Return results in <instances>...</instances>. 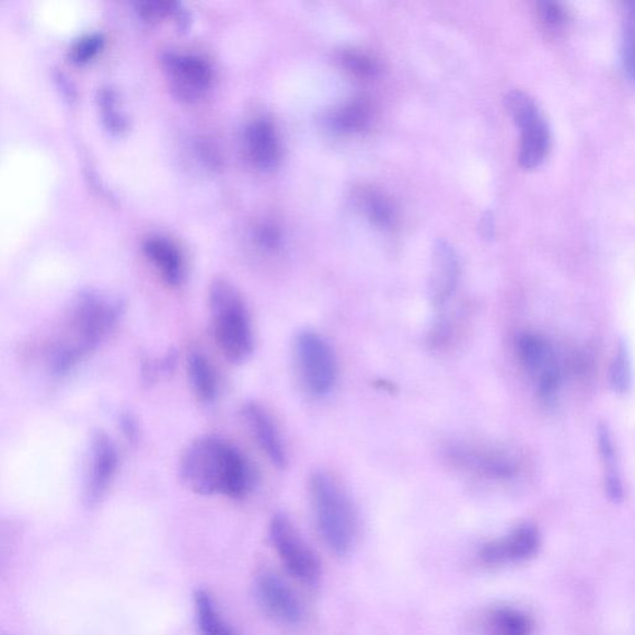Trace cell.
<instances>
[{
	"label": "cell",
	"mask_w": 635,
	"mask_h": 635,
	"mask_svg": "<svg viewBox=\"0 0 635 635\" xmlns=\"http://www.w3.org/2000/svg\"><path fill=\"white\" fill-rule=\"evenodd\" d=\"M123 314L124 303L115 296L96 289L74 296L46 344V366L51 376L61 378L77 369L107 339Z\"/></svg>",
	"instance_id": "6da1fadb"
},
{
	"label": "cell",
	"mask_w": 635,
	"mask_h": 635,
	"mask_svg": "<svg viewBox=\"0 0 635 635\" xmlns=\"http://www.w3.org/2000/svg\"><path fill=\"white\" fill-rule=\"evenodd\" d=\"M182 482L196 494L222 495L231 499L246 497L254 474L244 454L217 436L196 438L180 462Z\"/></svg>",
	"instance_id": "7a4b0ae2"
},
{
	"label": "cell",
	"mask_w": 635,
	"mask_h": 635,
	"mask_svg": "<svg viewBox=\"0 0 635 635\" xmlns=\"http://www.w3.org/2000/svg\"><path fill=\"white\" fill-rule=\"evenodd\" d=\"M209 312L215 342L233 363L246 361L255 349V335L244 297L226 278L209 288Z\"/></svg>",
	"instance_id": "3957f363"
},
{
	"label": "cell",
	"mask_w": 635,
	"mask_h": 635,
	"mask_svg": "<svg viewBox=\"0 0 635 635\" xmlns=\"http://www.w3.org/2000/svg\"><path fill=\"white\" fill-rule=\"evenodd\" d=\"M310 493L316 528L333 553L348 554L357 535V518L348 495L331 475L314 473Z\"/></svg>",
	"instance_id": "277c9868"
},
{
	"label": "cell",
	"mask_w": 635,
	"mask_h": 635,
	"mask_svg": "<svg viewBox=\"0 0 635 635\" xmlns=\"http://www.w3.org/2000/svg\"><path fill=\"white\" fill-rule=\"evenodd\" d=\"M506 106L520 130L519 164L527 171L535 170L545 162L551 148V130L544 112L534 99L519 90L508 93Z\"/></svg>",
	"instance_id": "5b68a950"
},
{
	"label": "cell",
	"mask_w": 635,
	"mask_h": 635,
	"mask_svg": "<svg viewBox=\"0 0 635 635\" xmlns=\"http://www.w3.org/2000/svg\"><path fill=\"white\" fill-rule=\"evenodd\" d=\"M295 354L303 384L314 396L330 394L338 377L335 354L322 335L303 331L297 335Z\"/></svg>",
	"instance_id": "8992f818"
},
{
	"label": "cell",
	"mask_w": 635,
	"mask_h": 635,
	"mask_svg": "<svg viewBox=\"0 0 635 635\" xmlns=\"http://www.w3.org/2000/svg\"><path fill=\"white\" fill-rule=\"evenodd\" d=\"M269 539L287 572L298 581L307 585L320 581V559L284 513H276L270 520Z\"/></svg>",
	"instance_id": "52a82bcc"
},
{
	"label": "cell",
	"mask_w": 635,
	"mask_h": 635,
	"mask_svg": "<svg viewBox=\"0 0 635 635\" xmlns=\"http://www.w3.org/2000/svg\"><path fill=\"white\" fill-rule=\"evenodd\" d=\"M163 68L174 95L186 102H194L207 95L211 88L213 72L211 65L200 55L192 53H166Z\"/></svg>",
	"instance_id": "ba28073f"
},
{
	"label": "cell",
	"mask_w": 635,
	"mask_h": 635,
	"mask_svg": "<svg viewBox=\"0 0 635 635\" xmlns=\"http://www.w3.org/2000/svg\"><path fill=\"white\" fill-rule=\"evenodd\" d=\"M117 447L104 431L93 432L89 448V461L83 478L82 500L93 508L105 498L118 471Z\"/></svg>",
	"instance_id": "9c48e42d"
},
{
	"label": "cell",
	"mask_w": 635,
	"mask_h": 635,
	"mask_svg": "<svg viewBox=\"0 0 635 635\" xmlns=\"http://www.w3.org/2000/svg\"><path fill=\"white\" fill-rule=\"evenodd\" d=\"M255 594L261 609L278 623L295 627L303 621V607L281 577L264 573L257 577Z\"/></svg>",
	"instance_id": "30bf717a"
},
{
	"label": "cell",
	"mask_w": 635,
	"mask_h": 635,
	"mask_svg": "<svg viewBox=\"0 0 635 635\" xmlns=\"http://www.w3.org/2000/svg\"><path fill=\"white\" fill-rule=\"evenodd\" d=\"M461 276L460 258L447 240L435 242L431 269H429L427 295L429 303L440 308L451 300L459 287Z\"/></svg>",
	"instance_id": "8fae6325"
},
{
	"label": "cell",
	"mask_w": 635,
	"mask_h": 635,
	"mask_svg": "<svg viewBox=\"0 0 635 635\" xmlns=\"http://www.w3.org/2000/svg\"><path fill=\"white\" fill-rule=\"evenodd\" d=\"M540 544L535 527L522 524L513 529L506 538L490 541L480 551V557L487 565H504L524 562L535 555Z\"/></svg>",
	"instance_id": "7c38bea8"
},
{
	"label": "cell",
	"mask_w": 635,
	"mask_h": 635,
	"mask_svg": "<svg viewBox=\"0 0 635 635\" xmlns=\"http://www.w3.org/2000/svg\"><path fill=\"white\" fill-rule=\"evenodd\" d=\"M242 416L270 463L275 464L278 470H285L288 463L286 448L267 409L257 403H247L242 408Z\"/></svg>",
	"instance_id": "4fadbf2b"
},
{
	"label": "cell",
	"mask_w": 635,
	"mask_h": 635,
	"mask_svg": "<svg viewBox=\"0 0 635 635\" xmlns=\"http://www.w3.org/2000/svg\"><path fill=\"white\" fill-rule=\"evenodd\" d=\"M446 453L448 459L462 469L490 478H509L516 471V466L506 455L476 446L451 444L447 447Z\"/></svg>",
	"instance_id": "5bb4252c"
},
{
	"label": "cell",
	"mask_w": 635,
	"mask_h": 635,
	"mask_svg": "<svg viewBox=\"0 0 635 635\" xmlns=\"http://www.w3.org/2000/svg\"><path fill=\"white\" fill-rule=\"evenodd\" d=\"M245 151L252 164L261 171H273L281 159L277 130L270 120L256 118L245 128Z\"/></svg>",
	"instance_id": "9a60e30c"
},
{
	"label": "cell",
	"mask_w": 635,
	"mask_h": 635,
	"mask_svg": "<svg viewBox=\"0 0 635 635\" xmlns=\"http://www.w3.org/2000/svg\"><path fill=\"white\" fill-rule=\"evenodd\" d=\"M143 252L149 263L170 287H180L185 278V261L180 247L164 236H151L143 242Z\"/></svg>",
	"instance_id": "2e32d148"
},
{
	"label": "cell",
	"mask_w": 635,
	"mask_h": 635,
	"mask_svg": "<svg viewBox=\"0 0 635 635\" xmlns=\"http://www.w3.org/2000/svg\"><path fill=\"white\" fill-rule=\"evenodd\" d=\"M186 369L196 399L203 404H212L219 394V380L211 360L201 350H192Z\"/></svg>",
	"instance_id": "e0dca14e"
},
{
	"label": "cell",
	"mask_w": 635,
	"mask_h": 635,
	"mask_svg": "<svg viewBox=\"0 0 635 635\" xmlns=\"http://www.w3.org/2000/svg\"><path fill=\"white\" fill-rule=\"evenodd\" d=\"M196 627L200 635H235L215 604L210 593L204 590L194 596Z\"/></svg>",
	"instance_id": "ac0fdd59"
},
{
	"label": "cell",
	"mask_w": 635,
	"mask_h": 635,
	"mask_svg": "<svg viewBox=\"0 0 635 635\" xmlns=\"http://www.w3.org/2000/svg\"><path fill=\"white\" fill-rule=\"evenodd\" d=\"M487 628L490 635H531L534 624L524 612L500 607L489 613Z\"/></svg>",
	"instance_id": "d6986e66"
},
{
	"label": "cell",
	"mask_w": 635,
	"mask_h": 635,
	"mask_svg": "<svg viewBox=\"0 0 635 635\" xmlns=\"http://www.w3.org/2000/svg\"><path fill=\"white\" fill-rule=\"evenodd\" d=\"M369 123L370 106L361 99L349 102L336 111L331 118L332 127L343 134L360 132L368 127Z\"/></svg>",
	"instance_id": "ffe728a7"
},
{
	"label": "cell",
	"mask_w": 635,
	"mask_h": 635,
	"mask_svg": "<svg viewBox=\"0 0 635 635\" xmlns=\"http://www.w3.org/2000/svg\"><path fill=\"white\" fill-rule=\"evenodd\" d=\"M519 358L524 366L532 371L545 369L549 358V348L544 339L535 334H521L517 342Z\"/></svg>",
	"instance_id": "44dd1931"
},
{
	"label": "cell",
	"mask_w": 635,
	"mask_h": 635,
	"mask_svg": "<svg viewBox=\"0 0 635 635\" xmlns=\"http://www.w3.org/2000/svg\"><path fill=\"white\" fill-rule=\"evenodd\" d=\"M622 62L630 79L635 81V2L625 5L622 35Z\"/></svg>",
	"instance_id": "7402d4cb"
},
{
	"label": "cell",
	"mask_w": 635,
	"mask_h": 635,
	"mask_svg": "<svg viewBox=\"0 0 635 635\" xmlns=\"http://www.w3.org/2000/svg\"><path fill=\"white\" fill-rule=\"evenodd\" d=\"M611 386L617 394L624 395L632 388V363L628 345L621 342L611 367Z\"/></svg>",
	"instance_id": "603a6c76"
},
{
	"label": "cell",
	"mask_w": 635,
	"mask_h": 635,
	"mask_svg": "<svg viewBox=\"0 0 635 635\" xmlns=\"http://www.w3.org/2000/svg\"><path fill=\"white\" fill-rule=\"evenodd\" d=\"M363 208L369 219L380 228H389L395 219V209L384 195L370 192L363 199Z\"/></svg>",
	"instance_id": "cb8c5ba5"
},
{
	"label": "cell",
	"mask_w": 635,
	"mask_h": 635,
	"mask_svg": "<svg viewBox=\"0 0 635 635\" xmlns=\"http://www.w3.org/2000/svg\"><path fill=\"white\" fill-rule=\"evenodd\" d=\"M105 39L101 34H88L72 45L70 58L74 64H86L104 48Z\"/></svg>",
	"instance_id": "d4e9b609"
},
{
	"label": "cell",
	"mask_w": 635,
	"mask_h": 635,
	"mask_svg": "<svg viewBox=\"0 0 635 635\" xmlns=\"http://www.w3.org/2000/svg\"><path fill=\"white\" fill-rule=\"evenodd\" d=\"M538 13L540 21L551 31H557L568 22L567 9L558 2H540L538 4Z\"/></svg>",
	"instance_id": "484cf974"
},
{
	"label": "cell",
	"mask_w": 635,
	"mask_h": 635,
	"mask_svg": "<svg viewBox=\"0 0 635 635\" xmlns=\"http://www.w3.org/2000/svg\"><path fill=\"white\" fill-rule=\"evenodd\" d=\"M345 67L359 77L370 78L379 71V65L370 56L359 51H348L343 55Z\"/></svg>",
	"instance_id": "4316f807"
},
{
	"label": "cell",
	"mask_w": 635,
	"mask_h": 635,
	"mask_svg": "<svg viewBox=\"0 0 635 635\" xmlns=\"http://www.w3.org/2000/svg\"><path fill=\"white\" fill-rule=\"evenodd\" d=\"M597 436H599V446L602 459L607 466H609V470L607 471L615 470V448L609 426L601 424L599 426V432H597Z\"/></svg>",
	"instance_id": "83f0119b"
},
{
	"label": "cell",
	"mask_w": 635,
	"mask_h": 635,
	"mask_svg": "<svg viewBox=\"0 0 635 635\" xmlns=\"http://www.w3.org/2000/svg\"><path fill=\"white\" fill-rule=\"evenodd\" d=\"M257 240L261 246L274 251L281 246L282 236L276 227L265 223L258 229Z\"/></svg>",
	"instance_id": "f1b7e54d"
},
{
	"label": "cell",
	"mask_w": 635,
	"mask_h": 635,
	"mask_svg": "<svg viewBox=\"0 0 635 635\" xmlns=\"http://www.w3.org/2000/svg\"><path fill=\"white\" fill-rule=\"evenodd\" d=\"M605 490L612 501L620 503L623 499V485L617 470L607 471Z\"/></svg>",
	"instance_id": "f546056e"
},
{
	"label": "cell",
	"mask_w": 635,
	"mask_h": 635,
	"mask_svg": "<svg viewBox=\"0 0 635 635\" xmlns=\"http://www.w3.org/2000/svg\"><path fill=\"white\" fill-rule=\"evenodd\" d=\"M480 231L481 235L485 240H492L495 235V222L494 217L490 211H487L483 215L481 222H480Z\"/></svg>",
	"instance_id": "4dcf8cb0"
},
{
	"label": "cell",
	"mask_w": 635,
	"mask_h": 635,
	"mask_svg": "<svg viewBox=\"0 0 635 635\" xmlns=\"http://www.w3.org/2000/svg\"><path fill=\"white\" fill-rule=\"evenodd\" d=\"M120 426H123V431L126 435V437L128 438V440L134 441L136 440L137 437V424L135 422V418L132 416L129 415H125L123 416V418H120Z\"/></svg>",
	"instance_id": "1f68e13d"
}]
</instances>
